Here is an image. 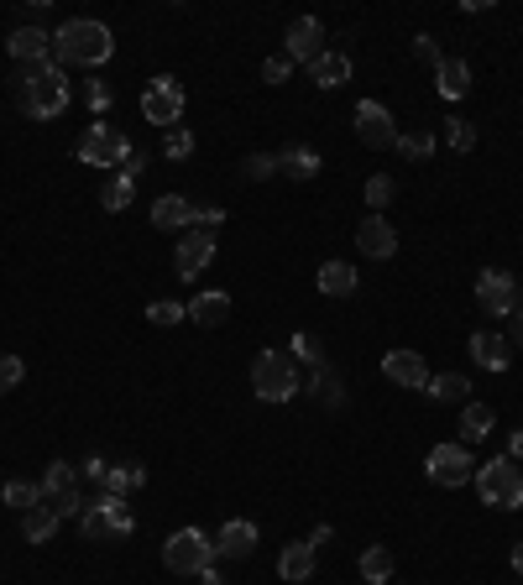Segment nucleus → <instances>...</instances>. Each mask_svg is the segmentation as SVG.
<instances>
[{
    "mask_svg": "<svg viewBox=\"0 0 523 585\" xmlns=\"http://www.w3.org/2000/svg\"><path fill=\"white\" fill-rule=\"evenodd\" d=\"M445 142L456 147V152H471V147H476V126H471V121H456V115H450V121H445Z\"/></svg>",
    "mask_w": 523,
    "mask_h": 585,
    "instance_id": "nucleus-41",
    "label": "nucleus"
},
{
    "mask_svg": "<svg viewBox=\"0 0 523 585\" xmlns=\"http://www.w3.org/2000/svg\"><path fill=\"white\" fill-rule=\"evenodd\" d=\"M503 340H508V345H513V350H523V309H518V314H513V330H508V335H503Z\"/></svg>",
    "mask_w": 523,
    "mask_h": 585,
    "instance_id": "nucleus-50",
    "label": "nucleus"
},
{
    "mask_svg": "<svg viewBox=\"0 0 523 585\" xmlns=\"http://www.w3.org/2000/svg\"><path fill=\"white\" fill-rule=\"evenodd\" d=\"M393 194H398V183L388 173H372L367 178V209H372V215H382V209L393 204Z\"/></svg>",
    "mask_w": 523,
    "mask_h": 585,
    "instance_id": "nucleus-37",
    "label": "nucleus"
},
{
    "mask_svg": "<svg viewBox=\"0 0 523 585\" xmlns=\"http://www.w3.org/2000/svg\"><path fill=\"white\" fill-rule=\"evenodd\" d=\"M388 585H393V580H388Z\"/></svg>",
    "mask_w": 523,
    "mask_h": 585,
    "instance_id": "nucleus-55",
    "label": "nucleus"
},
{
    "mask_svg": "<svg viewBox=\"0 0 523 585\" xmlns=\"http://www.w3.org/2000/svg\"><path fill=\"white\" fill-rule=\"evenodd\" d=\"M435 84H440V95H445V100L471 95V63H466V58H445V63L435 68Z\"/></svg>",
    "mask_w": 523,
    "mask_h": 585,
    "instance_id": "nucleus-26",
    "label": "nucleus"
},
{
    "mask_svg": "<svg viewBox=\"0 0 523 585\" xmlns=\"http://www.w3.org/2000/svg\"><path fill=\"white\" fill-rule=\"evenodd\" d=\"M304 377L299 366H293L288 350H257L252 361V392L262 397V403H288V397H299Z\"/></svg>",
    "mask_w": 523,
    "mask_h": 585,
    "instance_id": "nucleus-3",
    "label": "nucleus"
},
{
    "mask_svg": "<svg viewBox=\"0 0 523 585\" xmlns=\"http://www.w3.org/2000/svg\"><path fill=\"white\" fill-rule=\"evenodd\" d=\"M492 434V408L487 403H466L461 408V444H476Z\"/></svg>",
    "mask_w": 523,
    "mask_h": 585,
    "instance_id": "nucleus-31",
    "label": "nucleus"
},
{
    "mask_svg": "<svg viewBox=\"0 0 523 585\" xmlns=\"http://www.w3.org/2000/svg\"><path fill=\"white\" fill-rule=\"evenodd\" d=\"M241 173L252 178V183H267L272 173H278V152H252V157L241 162Z\"/></svg>",
    "mask_w": 523,
    "mask_h": 585,
    "instance_id": "nucleus-40",
    "label": "nucleus"
},
{
    "mask_svg": "<svg viewBox=\"0 0 523 585\" xmlns=\"http://www.w3.org/2000/svg\"><path fill=\"white\" fill-rule=\"evenodd\" d=\"M356 136H361V142H367L372 152H388V147H398L393 110L382 105V100H361V105H356Z\"/></svg>",
    "mask_w": 523,
    "mask_h": 585,
    "instance_id": "nucleus-12",
    "label": "nucleus"
},
{
    "mask_svg": "<svg viewBox=\"0 0 523 585\" xmlns=\"http://www.w3.org/2000/svg\"><path fill=\"white\" fill-rule=\"evenodd\" d=\"M0 502L16 507V512H32V507H42V486L37 481H6L0 486Z\"/></svg>",
    "mask_w": 523,
    "mask_h": 585,
    "instance_id": "nucleus-33",
    "label": "nucleus"
},
{
    "mask_svg": "<svg viewBox=\"0 0 523 585\" xmlns=\"http://www.w3.org/2000/svg\"><path fill=\"white\" fill-rule=\"evenodd\" d=\"M21 377H27V366H21V356H0V392H11Z\"/></svg>",
    "mask_w": 523,
    "mask_h": 585,
    "instance_id": "nucleus-46",
    "label": "nucleus"
},
{
    "mask_svg": "<svg viewBox=\"0 0 523 585\" xmlns=\"http://www.w3.org/2000/svg\"><path fill=\"white\" fill-rule=\"evenodd\" d=\"M105 471H110V460H105V455H89V460L79 465V476H84V481H95V486H105Z\"/></svg>",
    "mask_w": 523,
    "mask_h": 585,
    "instance_id": "nucleus-47",
    "label": "nucleus"
},
{
    "mask_svg": "<svg viewBox=\"0 0 523 585\" xmlns=\"http://www.w3.org/2000/svg\"><path fill=\"white\" fill-rule=\"evenodd\" d=\"M189 319L199 324V330H220V324L231 319V293H220V288H210V293H194V303H189Z\"/></svg>",
    "mask_w": 523,
    "mask_h": 585,
    "instance_id": "nucleus-19",
    "label": "nucleus"
},
{
    "mask_svg": "<svg viewBox=\"0 0 523 585\" xmlns=\"http://www.w3.org/2000/svg\"><path fill=\"white\" fill-rule=\"evenodd\" d=\"M184 319H189V309H184V303H173V298H163V303H152V309H147V324H157V330L184 324Z\"/></svg>",
    "mask_w": 523,
    "mask_h": 585,
    "instance_id": "nucleus-39",
    "label": "nucleus"
},
{
    "mask_svg": "<svg viewBox=\"0 0 523 585\" xmlns=\"http://www.w3.org/2000/svg\"><path fill=\"white\" fill-rule=\"evenodd\" d=\"M356 251L372 256V262H388V256L398 251V230L388 225V215H367L356 225Z\"/></svg>",
    "mask_w": 523,
    "mask_h": 585,
    "instance_id": "nucleus-14",
    "label": "nucleus"
},
{
    "mask_svg": "<svg viewBox=\"0 0 523 585\" xmlns=\"http://www.w3.org/2000/svg\"><path fill=\"white\" fill-rule=\"evenodd\" d=\"M414 58H419V63H429V68H440V63H445V53H440V42H435V37H429V32H419V37H414Z\"/></svg>",
    "mask_w": 523,
    "mask_h": 585,
    "instance_id": "nucleus-45",
    "label": "nucleus"
},
{
    "mask_svg": "<svg viewBox=\"0 0 523 585\" xmlns=\"http://www.w3.org/2000/svg\"><path fill=\"white\" fill-rule=\"evenodd\" d=\"M142 168H147V157H142V152H126V157H121V178H131V183H136V178H142Z\"/></svg>",
    "mask_w": 523,
    "mask_h": 585,
    "instance_id": "nucleus-49",
    "label": "nucleus"
},
{
    "mask_svg": "<svg viewBox=\"0 0 523 585\" xmlns=\"http://www.w3.org/2000/svg\"><path fill=\"white\" fill-rule=\"evenodd\" d=\"M283 53H288V63H314L325 53V27H320V16H293L288 21V32H283Z\"/></svg>",
    "mask_w": 523,
    "mask_h": 585,
    "instance_id": "nucleus-13",
    "label": "nucleus"
},
{
    "mask_svg": "<svg viewBox=\"0 0 523 585\" xmlns=\"http://www.w3.org/2000/svg\"><path fill=\"white\" fill-rule=\"evenodd\" d=\"M330 538H335V533H330V523H320V528H314V533H309V544H314V549H320V544H330Z\"/></svg>",
    "mask_w": 523,
    "mask_h": 585,
    "instance_id": "nucleus-52",
    "label": "nucleus"
},
{
    "mask_svg": "<svg viewBox=\"0 0 523 585\" xmlns=\"http://www.w3.org/2000/svg\"><path fill=\"white\" fill-rule=\"evenodd\" d=\"M288 356H293V361H309L314 371H320V366H330V361H325V345H320V335H309V330H299V335H293Z\"/></svg>",
    "mask_w": 523,
    "mask_h": 585,
    "instance_id": "nucleus-36",
    "label": "nucleus"
},
{
    "mask_svg": "<svg viewBox=\"0 0 523 585\" xmlns=\"http://www.w3.org/2000/svg\"><path fill=\"white\" fill-rule=\"evenodd\" d=\"M424 476L435 481V486H466V481H476L471 444H461V439L435 444V450H429V460H424Z\"/></svg>",
    "mask_w": 523,
    "mask_h": 585,
    "instance_id": "nucleus-8",
    "label": "nucleus"
},
{
    "mask_svg": "<svg viewBox=\"0 0 523 585\" xmlns=\"http://www.w3.org/2000/svg\"><path fill=\"white\" fill-rule=\"evenodd\" d=\"M476 497L497 512H518L523 507V476H518V460H487L476 465Z\"/></svg>",
    "mask_w": 523,
    "mask_h": 585,
    "instance_id": "nucleus-5",
    "label": "nucleus"
},
{
    "mask_svg": "<svg viewBox=\"0 0 523 585\" xmlns=\"http://www.w3.org/2000/svg\"><path fill=\"white\" fill-rule=\"evenodd\" d=\"M314 544H283V554H278V575L288 580V585H304L309 575H314Z\"/></svg>",
    "mask_w": 523,
    "mask_h": 585,
    "instance_id": "nucleus-23",
    "label": "nucleus"
},
{
    "mask_svg": "<svg viewBox=\"0 0 523 585\" xmlns=\"http://www.w3.org/2000/svg\"><path fill=\"white\" fill-rule=\"evenodd\" d=\"M508 460H523V424H518L513 439H508Z\"/></svg>",
    "mask_w": 523,
    "mask_h": 585,
    "instance_id": "nucleus-51",
    "label": "nucleus"
},
{
    "mask_svg": "<svg viewBox=\"0 0 523 585\" xmlns=\"http://www.w3.org/2000/svg\"><path fill=\"white\" fill-rule=\"evenodd\" d=\"M288 74H293L288 53H272V58H262V79H267V84H288Z\"/></svg>",
    "mask_w": 523,
    "mask_h": 585,
    "instance_id": "nucleus-44",
    "label": "nucleus"
},
{
    "mask_svg": "<svg viewBox=\"0 0 523 585\" xmlns=\"http://www.w3.org/2000/svg\"><path fill=\"white\" fill-rule=\"evenodd\" d=\"M131 199H136V183L131 178H105L100 183V209H110V215H121V209H131Z\"/></svg>",
    "mask_w": 523,
    "mask_h": 585,
    "instance_id": "nucleus-32",
    "label": "nucleus"
},
{
    "mask_svg": "<svg viewBox=\"0 0 523 585\" xmlns=\"http://www.w3.org/2000/svg\"><path fill=\"white\" fill-rule=\"evenodd\" d=\"M136 518L131 507L121 497H100V502H84L79 512V533L89 538V544H121V538H131Z\"/></svg>",
    "mask_w": 523,
    "mask_h": 585,
    "instance_id": "nucleus-4",
    "label": "nucleus"
},
{
    "mask_svg": "<svg viewBox=\"0 0 523 585\" xmlns=\"http://www.w3.org/2000/svg\"><path fill=\"white\" fill-rule=\"evenodd\" d=\"M220 220H225V209H215V204H194V225H199V230H215Z\"/></svg>",
    "mask_w": 523,
    "mask_h": 585,
    "instance_id": "nucleus-48",
    "label": "nucleus"
},
{
    "mask_svg": "<svg viewBox=\"0 0 523 585\" xmlns=\"http://www.w3.org/2000/svg\"><path fill=\"white\" fill-rule=\"evenodd\" d=\"M84 105L95 110V115H105L110 105H116V89H110V84H100V79H95V84H84Z\"/></svg>",
    "mask_w": 523,
    "mask_h": 585,
    "instance_id": "nucleus-42",
    "label": "nucleus"
},
{
    "mask_svg": "<svg viewBox=\"0 0 523 585\" xmlns=\"http://www.w3.org/2000/svg\"><path fill=\"white\" fill-rule=\"evenodd\" d=\"M79 162H89V168H121V157L131 152V142L116 131V126H105V121H95L84 136H79Z\"/></svg>",
    "mask_w": 523,
    "mask_h": 585,
    "instance_id": "nucleus-9",
    "label": "nucleus"
},
{
    "mask_svg": "<svg viewBox=\"0 0 523 585\" xmlns=\"http://www.w3.org/2000/svg\"><path fill=\"white\" fill-rule=\"evenodd\" d=\"M53 53H58V63L100 68V63H110V53H116V37H110L105 21H95V16H74V21H63V27L53 32Z\"/></svg>",
    "mask_w": 523,
    "mask_h": 585,
    "instance_id": "nucleus-2",
    "label": "nucleus"
},
{
    "mask_svg": "<svg viewBox=\"0 0 523 585\" xmlns=\"http://www.w3.org/2000/svg\"><path fill=\"white\" fill-rule=\"evenodd\" d=\"M361 580H367V585H388L393 580V549L388 544L361 549Z\"/></svg>",
    "mask_w": 523,
    "mask_h": 585,
    "instance_id": "nucleus-30",
    "label": "nucleus"
},
{
    "mask_svg": "<svg viewBox=\"0 0 523 585\" xmlns=\"http://www.w3.org/2000/svg\"><path fill=\"white\" fill-rule=\"evenodd\" d=\"M163 157H168V162L194 157V131H189V126H173V131L163 136Z\"/></svg>",
    "mask_w": 523,
    "mask_h": 585,
    "instance_id": "nucleus-38",
    "label": "nucleus"
},
{
    "mask_svg": "<svg viewBox=\"0 0 523 585\" xmlns=\"http://www.w3.org/2000/svg\"><path fill=\"white\" fill-rule=\"evenodd\" d=\"M382 377L398 382V387H419V392H424L429 366H424L419 350H388V356H382Z\"/></svg>",
    "mask_w": 523,
    "mask_h": 585,
    "instance_id": "nucleus-16",
    "label": "nucleus"
},
{
    "mask_svg": "<svg viewBox=\"0 0 523 585\" xmlns=\"http://www.w3.org/2000/svg\"><path fill=\"white\" fill-rule=\"evenodd\" d=\"M320 152L314 147H283L278 152V173H288V178H299V183H309V178H320Z\"/></svg>",
    "mask_w": 523,
    "mask_h": 585,
    "instance_id": "nucleus-25",
    "label": "nucleus"
},
{
    "mask_svg": "<svg viewBox=\"0 0 523 585\" xmlns=\"http://www.w3.org/2000/svg\"><path fill=\"white\" fill-rule=\"evenodd\" d=\"M199 585H225V580H220V570L210 565V570H204V575H199Z\"/></svg>",
    "mask_w": 523,
    "mask_h": 585,
    "instance_id": "nucleus-53",
    "label": "nucleus"
},
{
    "mask_svg": "<svg viewBox=\"0 0 523 585\" xmlns=\"http://www.w3.org/2000/svg\"><path fill=\"white\" fill-rule=\"evenodd\" d=\"M351 74H356V63L346 53H320L309 63V84L314 89H340V84H351Z\"/></svg>",
    "mask_w": 523,
    "mask_h": 585,
    "instance_id": "nucleus-18",
    "label": "nucleus"
},
{
    "mask_svg": "<svg viewBox=\"0 0 523 585\" xmlns=\"http://www.w3.org/2000/svg\"><path fill=\"white\" fill-rule=\"evenodd\" d=\"M6 53H11L16 63L37 68V63L53 58V32H42V27H16V32L6 37Z\"/></svg>",
    "mask_w": 523,
    "mask_h": 585,
    "instance_id": "nucleus-15",
    "label": "nucleus"
},
{
    "mask_svg": "<svg viewBox=\"0 0 523 585\" xmlns=\"http://www.w3.org/2000/svg\"><path fill=\"white\" fill-rule=\"evenodd\" d=\"M215 262V230H199L189 225L184 236H178V251H173V272L184 277V283H194V277Z\"/></svg>",
    "mask_w": 523,
    "mask_h": 585,
    "instance_id": "nucleus-11",
    "label": "nucleus"
},
{
    "mask_svg": "<svg viewBox=\"0 0 523 585\" xmlns=\"http://www.w3.org/2000/svg\"><path fill=\"white\" fill-rule=\"evenodd\" d=\"M74 481H79V471H74V465H68V460H53L48 465V471H42V502H48V497H58V491H74Z\"/></svg>",
    "mask_w": 523,
    "mask_h": 585,
    "instance_id": "nucleus-34",
    "label": "nucleus"
},
{
    "mask_svg": "<svg viewBox=\"0 0 523 585\" xmlns=\"http://www.w3.org/2000/svg\"><path fill=\"white\" fill-rule=\"evenodd\" d=\"M356 283H361V277H356L351 262H325V267H320V293H325V298H351Z\"/></svg>",
    "mask_w": 523,
    "mask_h": 585,
    "instance_id": "nucleus-28",
    "label": "nucleus"
},
{
    "mask_svg": "<svg viewBox=\"0 0 523 585\" xmlns=\"http://www.w3.org/2000/svg\"><path fill=\"white\" fill-rule=\"evenodd\" d=\"M476 303H482V314H492V319H513L518 314V283H513V272L487 267L482 277H476Z\"/></svg>",
    "mask_w": 523,
    "mask_h": 585,
    "instance_id": "nucleus-10",
    "label": "nucleus"
},
{
    "mask_svg": "<svg viewBox=\"0 0 523 585\" xmlns=\"http://www.w3.org/2000/svg\"><path fill=\"white\" fill-rule=\"evenodd\" d=\"M147 486V465H136V460H126V465H110L105 471V486H100V497H131V491H142Z\"/></svg>",
    "mask_w": 523,
    "mask_h": 585,
    "instance_id": "nucleus-21",
    "label": "nucleus"
},
{
    "mask_svg": "<svg viewBox=\"0 0 523 585\" xmlns=\"http://www.w3.org/2000/svg\"><path fill=\"white\" fill-rule=\"evenodd\" d=\"M152 225L157 230H189L194 225V204L184 194H163V199L152 204Z\"/></svg>",
    "mask_w": 523,
    "mask_h": 585,
    "instance_id": "nucleus-22",
    "label": "nucleus"
},
{
    "mask_svg": "<svg viewBox=\"0 0 523 585\" xmlns=\"http://www.w3.org/2000/svg\"><path fill=\"white\" fill-rule=\"evenodd\" d=\"M48 507L58 512V518H79V512H84V497H79V486H74V491H58V497H48Z\"/></svg>",
    "mask_w": 523,
    "mask_h": 585,
    "instance_id": "nucleus-43",
    "label": "nucleus"
},
{
    "mask_svg": "<svg viewBox=\"0 0 523 585\" xmlns=\"http://www.w3.org/2000/svg\"><path fill=\"white\" fill-rule=\"evenodd\" d=\"M304 387H309L314 397H320V403H325V408H346V382H340V377H335V371H330V366H320V371H309V377H304Z\"/></svg>",
    "mask_w": 523,
    "mask_h": 585,
    "instance_id": "nucleus-29",
    "label": "nucleus"
},
{
    "mask_svg": "<svg viewBox=\"0 0 523 585\" xmlns=\"http://www.w3.org/2000/svg\"><path fill=\"white\" fill-rule=\"evenodd\" d=\"M215 549H220V559H252V549H257V528L246 523V518L225 523L220 538H215Z\"/></svg>",
    "mask_w": 523,
    "mask_h": 585,
    "instance_id": "nucleus-20",
    "label": "nucleus"
},
{
    "mask_svg": "<svg viewBox=\"0 0 523 585\" xmlns=\"http://www.w3.org/2000/svg\"><path fill=\"white\" fill-rule=\"evenodd\" d=\"M398 157L408 162H424V157H435V131H398Z\"/></svg>",
    "mask_w": 523,
    "mask_h": 585,
    "instance_id": "nucleus-35",
    "label": "nucleus"
},
{
    "mask_svg": "<svg viewBox=\"0 0 523 585\" xmlns=\"http://www.w3.org/2000/svg\"><path fill=\"white\" fill-rule=\"evenodd\" d=\"M513 570L523 575V538H518V544H513Z\"/></svg>",
    "mask_w": 523,
    "mask_h": 585,
    "instance_id": "nucleus-54",
    "label": "nucleus"
},
{
    "mask_svg": "<svg viewBox=\"0 0 523 585\" xmlns=\"http://www.w3.org/2000/svg\"><path fill=\"white\" fill-rule=\"evenodd\" d=\"M58 512L42 502V507H32V512H21V538H27V544H53L58 538Z\"/></svg>",
    "mask_w": 523,
    "mask_h": 585,
    "instance_id": "nucleus-24",
    "label": "nucleus"
},
{
    "mask_svg": "<svg viewBox=\"0 0 523 585\" xmlns=\"http://www.w3.org/2000/svg\"><path fill=\"white\" fill-rule=\"evenodd\" d=\"M215 538L210 533H199V528H178V533H168V544H163V565L173 570V575H204L215 565Z\"/></svg>",
    "mask_w": 523,
    "mask_h": 585,
    "instance_id": "nucleus-6",
    "label": "nucleus"
},
{
    "mask_svg": "<svg viewBox=\"0 0 523 585\" xmlns=\"http://www.w3.org/2000/svg\"><path fill=\"white\" fill-rule=\"evenodd\" d=\"M68 100H74V89H68V74L53 58L16 79V105H21V115H32V121H58L68 110Z\"/></svg>",
    "mask_w": 523,
    "mask_h": 585,
    "instance_id": "nucleus-1",
    "label": "nucleus"
},
{
    "mask_svg": "<svg viewBox=\"0 0 523 585\" xmlns=\"http://www.w3.org/2000/svg\"><path fill=\"white\" fill-rule=\"evenodd\" d=\"M184 105H189V95H184V84H178L173 74H157L147 89H142V115L152 126H184Z\"/></svg>",
    "mask_w": 523,
    "mask_h": 585,
    "instance_id": "nucleus-7",
    "label": "nucleus"
},
{
    "mask_svg": "<svg viewBox=\"0 0 523 585\" xmlns=\"http://www.w3.org/2000/svg\"><path fill=\"white\" fill-rule=\"evenodd\" d=\"M471 361L482 366V371H508L513 345L497 335V330H471Z\"/></svg>",
    "mask_w": 523,
    "mask_h": 585,
    "instance_id": "nucleus-17",
    "label": "nucleus"
},
{
    "mask_svg": "<svg viewBox=\"0 0 523 585\" xmlns=\"http://www.w3.org/2000/svg\"><path fill=\"white\" fill-rule=\"evenodd\" d=\"M424 392L435 397V403H471V377L461 371H440V377H429Z\"/></svg>",
    "mask_w": 523,
    "mask_h": 585,
    "instance_id": "nucleus-27",
    "label": "nucleus"
}]
</instances>
